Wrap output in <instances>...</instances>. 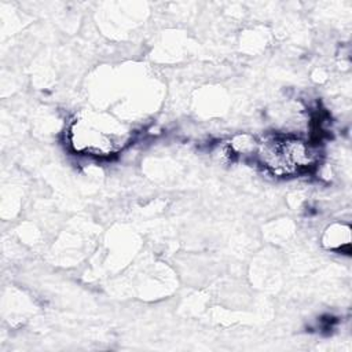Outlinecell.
<instances>
[{"mask_svg": "<svg viewBox=\"0 0 352 352\" xmlns=\"http://www.w3.org/2000/svg\"><path fill=\"white\" fill-rule=\"evenodd\" d=\"M254 153L261 165L276 176L308 170L318 161L316 148L297 138H272L260 142Z\"/></svg>", "mask_w": 352, "mask_h": 352, "instance_id": "obj_1", "label": "cell"}, {"mask_svg": "<svg viewBox=\"0 0 352 352\" xmlns=\"http://www.w3.org/2000/svg\"><path fill=\"white\" fill-rule=\"evenodd\" d=\"M69 138L76 151L91 155H109L117 150L120 143L114 132L103 129L99 121L88 118L74 121L70 126Z\"/></svg>", "mask_w": 352, "mask_h": 352, "instance_id": "obj_2", "label": "cell"}]
</instances>
